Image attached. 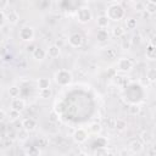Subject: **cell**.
Masks as SVG:
<instances>
[{"mask_svg":"<svg viewBox=\"0 0 156 156\" xmlns=\"http://www.w3.org/2000/svg\"><path fill=\"white\" fill-rule=\"evenodd\" d=\"M106 55H107V57H112V56H115V51H113L111 48H107V50H106Z\"/></svg>","mask_w":156,"mask_h":156,"instance_id":"obj_39","label":"cell"},{"mask_svg":"<svg viewBox=\"0 0 156 156\" xmlns=\"http://www.w3.org/2000/svg\"><path fill=\"white\" fill-rule=\"evenodd\" d=\"M5 21H7L10 24H16L20 21V15L16 11H10L5 15Z\"/></svg>","mask_w":156,"mask_h":156,"instance_id":"obj_12","label":"cell"},{"mask_svg":"<svg viewBox=\"0 0 156 156\" xmlns=\"http://www.w3.org/2000/svg\"><path fill=\"white\" fill-rule=\"evenodd\" d=\"M108 23H110V20L105 16V15H101L96 18V24L100 29H104V28H107L108 27Z\"/></svg>","mask_w":156,"mask_h":156,"instance_id":"obj_14","label":"cell"},{"mask_svg":"<svg viewBox=\"0 0 156 156\" xmlns=\"http://www.w3.org/2000/svg\"><path fill=\"white\" fill-rule=\"evenodd\" d=\"M146 78L150 82H155V79H156V69L155 68H149L147 72H146Z\"/></svg>","mask_w":156,"mask_h":156,"instance_id":"obj_28","label":"cell"},{"mask_svg":"<svg viewBox=\"0 0 156 156\" xmlns=\"http://www.w3.org/2000/svg\"><path fill=\"white\" fill-rule=\"evenodd\" d=\"M115 122H116V118H113V117H110L108 119H106L108 128H115Z\"/></svg>","mask_w":156,"mask_h":156,"instance_id":"obj_35","label":"cell"},{"mask_svg":"<svg viewBox=\"0 0 156 156\" xmlns=\"http://www.w3.org/2000/svg\"><path fill=\"white\" fill-rule=\"evenodd\" d=\"M143 149H144V144L141 143L140 139H133V140L129 141V150L132 152L139 154V152L143 151Z\"/></svg>","mask_w":156,"mask_h":156,"instance_id":"obj_10","label":"cell"},{"mask_svg":"<svg viewBox=\"0 0 156 156\" xmlns=\"http://www.w3.org/2000/svg\"><path fill=\"white\" fill-rule=\"evenodd\" d=\"M7 6H9V1L7 0H0V11L5 10Z\"/></svg>","mask_w":156,"mask_h":156,"instance_id":"obj_36","label":"cell"},{"mask_svg":"<svg viewBox=\"0 0 156 156\" xmlns=\"http://www.w3.org/2000/svg\"><path fill=\"white\" fill-rule=\"evenodd\" d=\"M150 155H151V156H154V149H151V150H150Z\"/></svg>","mask_w":156,"mask_h":156,"instance_id":"obj_43","label":"cell"},{"mask_svg":"<svg viewBox=\"0 0 156 156\" xmlns=\"http://www.w3.org/2000/svg\"><path fill=\"white\" fill-rule=\"evenodd\" d=\"M34 35H35V32H34V28L30 27V26H24L20 29L18 32V37L22 41H28L30 43L33 39H34Z\"/></svg>","mask_w":156,"mask_h":156,"instance_id":"obj_4","label":"cell"},{"mask_svg":"<svg viewBox=\"0 0 156 156\" xmlns=\"http://www.w3.org/2000/svg\"><path fill=\"white\" fill-rule=\"evenodd\" d=\"M49 122H51V123L58 122V113L55 112V111H51V112L49 113Z\"/></svg>","mask_w":156,"mask_h":156,"instance_id":"obj_31","label":"cell"},{"mask_svg":"<svg viewBox=\"0 0 156 156\" xmlns=\"http://www.w3.org/2000/svg\"><path fill=\"white\" fill-rule=\"evenodd\" d=\"M27 156H40V150L38 146H30L27 151H26Z\"/></svg>","mask_w":156,"mask_h":156,"instance_id":"obj_25","label":"cell"},{"mask_svg":"<svg viewBox=\"0 0 156 156\" xmlns=\"http://www.w3.org/2000/svg\"><path fill=\"white\" fill-rule=\"evenodd\" d=\"M140 140H141L143 144H144V143H147V141L150 140V134H149L146 130H144V132L140 134Z\"/></svg>","mask_w":156,"mask_h":156,"instance_id":"obj_32","label":"cell"},{"mask_svg":"<svg viewBox=\"0 0 156 156\" xmlns=\"http://www.w3.org/2000/svg\"><path fill=\"white\" fill-rule=\"evenodd\" d=\"M10 106H11V110H15V111L21 113L26 107V101L21 98H16V99H12Z\"/></svg>","mask_w":156,"mask_h":156,"instance_id":"obj_9","label":"cell"},{"mask_svg":"<svg viewBox=\"0 0 156 156\" xmlns=\"http://www.w3.org/2000/svg\"><path fill=\"white\" fill-rule=\"evenodd\" d=\"M132 46V40L130 39H123L122 43H121V48L123 50H129Z\"/></svg>","mask_w":156,"mask_h":156,"instance_id":"obj_30","label":"cell"},{"mask_svg":"<svg viewBox=\"0 0 156 156\" xmlns=\"http://www.w3.org/2000/svg\"><path fill=\"white\" fill-rule=\"evenodd\" d=\"M22 128H23L26 132H28V133L34 132V130L37 129V121H35L34 118H32V117L24 118V119L22 121Z\"/></svg>","mask_w":156,"mask_h":156,"instance_id":"obj_8","label":"cell"},{"mask_svg":"<svg viewBox=\"0 0 156 156\" xmlns=\"http://www.w3.org/2000/svg\"><path fill=\"white\" fill-rule=\"evenodd\" d=\"M133 66H134L133 61H132L130 58H127V57H121V58L117 61V69H118L119 72H123V73L129 72V71L133 68Z\"/></svg>","mask_w":156,"mask_h":156,"instance_id":"obj_5","label":"cell"},{"mask_svg":"<svg viewBox=\"0 0 156 156\" xmlns=\"http://www.w3.org/2000/svg\"><path fill=\"white\" fill-rule=\"evenodd\" d=\"M78 156H87V155H85L84 152H79V154H78Z\"/></svg>","mask_w":156,"mask_h":156,"instance_id":"obj_42","label":"cell"},{"mask_svg":"<svg viewBox=\"0 0 156 156\" xmlns=\"http://www.w3.org/2000/svg\"><path fill=\"white\" fill-rule=\"evenodd\" d=\"M144 10L150 13V15H154L156 12V2L155 1H146L144 4Z\"/></svg>","mask_w":156,"mask_h":156,"instance_id":"obj_16","label":"cell"},{"mask_svg":"<svg viewBox=\"0 0 156 156\" xmlns=\"http://www.w3.org/2000/svg\"><path fill=\"white\" fill-rule=\"evenodd\" d=\"M115 128H116L117 130L122 132V130H124V129L127 128V122H126L124 119H122V118H118V119H116V122H115Z\"/></svg>","mask_w":156,"mask_h":156,"instance_id":"obj_24","label":"cell"},{"mask_svg":"<svg viewBox=\"0 0 156 156\" xmlns=\"http://www.w3.org/2000/svg\"><path fill=\"white\" fill-rule=\"evenodd\" d=\"M112 34L115 38H122L126 34V29L122 26H115L112 29Z\"/></svg>","mask_w":156,"mask_h":156,"instance_id":"obj_18","label":"cell"},{"mask_svg":"<svg viewBox=\"0 0 156 156\" xmlns=\"http://www.w3.org/2000/svg\"><path fill=\"white\" fill-rule=\"evenodd\" d=\"M138 26V22L135 18H127L126 20V27L127 29H135Z\"/></svg>","mask_w":156,"mask_h":156,"instance_id":"obj_27","label":"cell"},{"mask_svg":"<svg viewBox=\"0 0 156 156\" xmlns=\"http://www.w3.org/2000/svg\"><path fill=\"white\" fill-rule=\"evenodd\" d=\"M60 54H61V48H60L57 44H52V45H50V46L48 48V50H46V55H48L49 57H51V58H56V57H58Z\"/></svg>","mask_w":156,"mask_h":156,"instance_id":"obj_11","label":"cell"},{"mask_svg":"<svg viewBox=\"0 0 156 156\" xmlns=\"http://www.w3.org/2000/svg\"><path fill=\"white\" fill-rule=\"evenodd\" d=\"M32 56H33V58H34L35 61H43V60L46 57V51H45L44 49H41V48H37V49L33 51Z\"/></svg>","mask_w":156,"mask_h":156,"instance_id":"obj_13","label":"cell"},{"mask_svg":"<svg viewBox=\"0 0 156 156\" xmlns=\"http://www.w3.org/2000/svg\"><path fill=\"white\" fill-rule=\"evenodd\" d=\"M28 134H29V133H28V132H26V130L22 128V129L16 134V136H18V139H20L21 141H26V140L28 139Z\"/></svg>","mask_w":156,"mask_h":156,"instance_id":"obj_29","label":"cell"},{"mask_svg":"<svg viewBox=\"0 0 156 156\" xmlns=\"http://www.w3.org/2000/svg\"><path fill=\"white\" fill-rule=\"evenodd\" d=\"M9 117H10L11 121H16V119L20 117V112H17V111H15V110H11V111L9 112Z\"/></svg>","mask_w":156,"mask_h":156,"instance_id":"obj_33","label":"cell"},{"mask_svg":"<svg viewBox=\"0 0 156 156\" xmlns=\"http://www.w3.org/2000/svg\"><path fill=\"white\" fill-rule=\"evenodd\" d=\"M39 96L41 99H50L52 96V89L51 88H45V89L39 90Z\"/></svg>","mask_w":156,"mask_h":156,"instance_id":"obj_23","label":"cell"},{"mask_svg":"<svg viewBox=\"0 0 156 156\" xmlns=\"http://www.w3.org/2000/svg\"><path fill=\"white\" fill-rule=\"evenodd\" d=\"M4 49H5V48H4V46H0V55H4V54H5V52H6V51H5V50H4Z\"/></svg>","mask_w":156,"mask_h":156,"instance_id":"obj_41","label":"cell"},{"mask_svg":"<svg viewBox=\"0 0 156 156\" xmlns=\"http://www.w3.org/2000/svg\"><path fill=\"white\" fill-rule=\"evenodd\" d=\"M72 80H73L72 73L69 71H67V69H60V71H57L55 73V82L61 87L68 85Z\"/></svg>","mask_w":156,"mask_h":156,"instance_id":"obj_2","label":"cell"},{"mask_svg":"<svg viewBox=\"0 0 156 156\" xmlns=\"http://www.w3.org/2000/svg\"><path fill=\"white\" fill-rule=\"evenodd\" d=\"M46 144H48V139H46V138H39V146L45 147Z\"/></svg>","mask_w":156,"mask_h":156,"instance_id":"obj_37","label":"cell"},{"mask_svg":"<svg viewBox=\"0 0 156 156\" xmlns=\"http://www.w3.org/2000/svg\"><path fill=\"white\" fill-rule=\"evenodd\" d=\"M4 23H5V13L2 11H0V27L4 26Z\"/></svg>","mask_w":156,"mask_h":156,"instance_id":"obj_40","label":"cell"},{"mask_svg":"<svg viewBox=\"0 0 156 156\" xmlns=\"http://www.w3.org/2000/svg\"><path fill=\"white\" fill-rule=\"evenodd\" d=\"M73 140L76 141V143H78V144H83V143H85L87 140H88V138H89V133H88V130H85L84 128H78V129H76L74 132H73Z\"/></svg>","mask_w":156,"mask_h":156,"instance_id":"obj_7","label":"cell"},{"mask_svg":"<svg viewBox=\"0 0 156 156\" xmlns=\"http://www.w3.org/2000/svg\"><path fill=\"white\" fill-rule=\"evenodd\" d=\"M35 49H37V46H35L33 43H29V44L26 46V51H27V52H30V54H33V51H34Z\"/></svg>","mask_w":156,"mask_h":156,"instance_id":"obj_34","label":"cell"},{"mask_svg":"<svg viewBox=\"0 0 156 156\" xmlns=\"http://www.w3.org/2000/svg\"><path fill=\"white\" fill-rule=\"evenodd\" d=\"M89 132L93 134H100L102 132V126L99 122H93L89 124Z\"/></svg>","mask_w":156,"mask_h":156,"instance_id":"obj_15","label":"cell"},{"mask_svg":"<svg viewBox=\"0 0 156 156\" xmlns=\"http://www.w3.org/2000/svg\"><path fill=\"white\" fill-rule=\"evenodd\" d=\"M37 84H38L39 90L45 89V88H50V79H49V78H46V77H41V78H39V79H38Z\"/></svg>","mask_w":156,"mask_h":156,"instance_id":"obj_19","label":"cell"},{"mask_svg":"<svg viewBox=\"0 0 156 156\" xmlns=\"http://www.w3.org/2000/svg\"><path fill=\"white\" fill-rule=\"evenodd\" d=\"M146 57L149 60H155V46H154V43H150L147 45V49H146Z\"/></svg>","mask_w":156,"mask_h":156,"instance_id":"obj_22","label":"cell"},{"mask_svg":"<svg viewBox=\"0 0 156 156\" xmlns=\"http://www.w3.org/2000/svg\"><path fill=\"white\" fill-rule=\"evenodd\" d=\"M140 111H141V107H140L139 104H135V102H134V104H130V105L128 106V113L132 115V116L139 115Z\"/></svg>","mask_w":156,"mask_h":156,"instance_id":"obj_17","label":"cell"},{"mask_svg":"<svg viewBox=\"0 0 156 156\" xmlns=\"http://www.w3.org/2000/svg\"><path fill=\"white\" fill-rule=\"evenodd\" d=\"M7 93H9V96H10V98L16 99V98H18V96H20L21 89H20L17 85H11V87L9 88V90H7Z\"/></svg>","mask_w":156,"mask_h":156,"instance_id":"obj_20","label":"cell"},{"mask_svg":"<svg viewBox=\"0 0 156 156\" xmlns=\"http://www.w3.org/2000/svg\"><path fill=\"white\" fill-rule=\"evenodd\" d=\"M124 9L122 7L121 4L118 2H111L108 6H107V10H106V17L111 21H121L123 17H124Z\"/></svg>","mask_w":156,"mask_h":156,"instance_id":"obj_1","label":"cell"},{"mask_svg":"<svg viewBox=\"0 0 156 156\" xmlns=\"http://www.w3.org/2000/svg\"><path fill=\"white\" fill-rule=\"evenodd\" d=\"M94 156H108V149L105 147V146L98 147V149L94 151Z\"/></svg>","mask_w":156,"mask_h":156,"instance_id":"obj_26","label":"cell"},{"mask_svg":"<svg viewBox=\"0 0 156 156\" xmlns=\"http://www.w3.org/2000/svg\"><path fill=\"white\" fill-rule=\"evenodd\" d=\"M5 118H6V112H5L2 108H0V123H1V122H4V121H5Z\"/></svg>","mask_w":156,"mask_h":156,"instance_id":"obj_38","label":"cell"},{"mask_svg":"<svg viewBox=\"0 0 156 156\" xmlns=\"http://www.w3.org/2000/svg\"><path fill=\"white\" fill-rule=\"evenodd\" d=\"M68 44L72 48H80L84 44V37L78 32H74L68 37Z\"/></svg>","mask_w":156,"mask_h":156,"instance_id":"obj_6","label":"cell"},{"mask_svg":"<svg viewBox=\"0 0 156 156\" xmlns=\"http://www.w3.org/2000/svg\"><path fill=\"white\" fill-rule=\"evenodd\" d=\"M91 18H93V13H91V11H90L89 7L82 6V7H79L77 10V20H78L79 23L85 24V23L90 22Z\"/></svg>","mask_w":156,"mask_h":156,"instance_id":"obj_3","label":"cell"},{"mask_svg":"<svg viewBox=\"0 0 156 156\" xmlns=\"http://www.w3.org/2000/svg\"><path fill=\"white\" fill-rule=\"evenodd\" d=\"M96 39L99 41H106L108 39V32L105 29H99L96 33Z\"/></svg>","mask_w":156,"mask_h":156,"instance_id":"obj_21","label":"cell"}]
</instances>
